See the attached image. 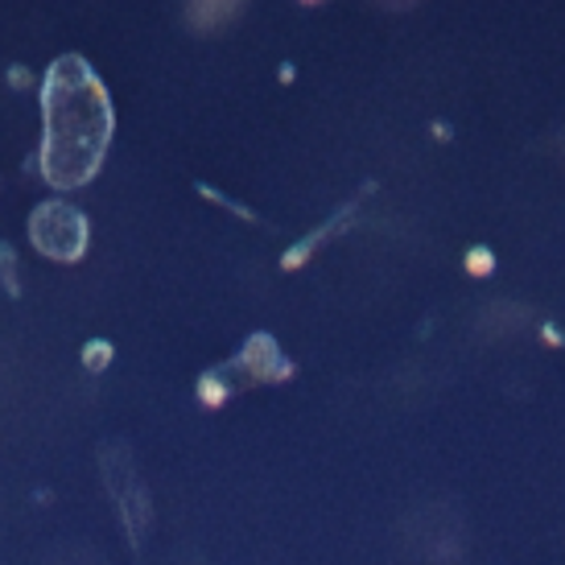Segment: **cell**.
Here are the masks:
<instances>
[{
	"label": "cell",
	"mask_w": 565,
	"mask_h": 565,
	"mask_svg": "<svg viewBox=\"0 0 565 565\" xmlns=\"http://www.w3.org/2000/svg\"><path fill=\"white\" fill-rule=\"evenodd\" d=\"M46 173L54 186H79L108 145V99L79 58L58 63L46 87Z\"/></svg>",
	"instance_id": "obj_1"
}]
</instances>
